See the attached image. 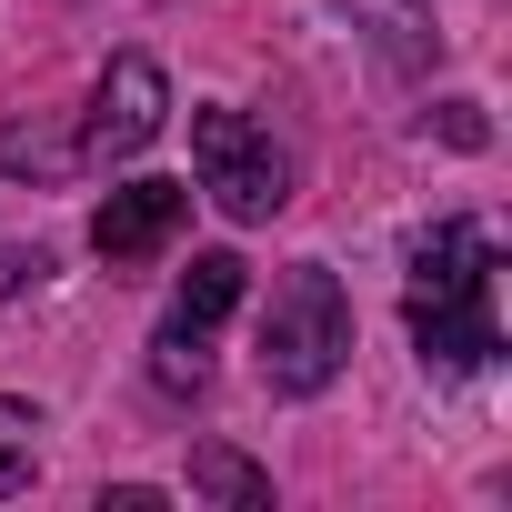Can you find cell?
<instances>
[{
	"label": "cell",
	"instance_id": "obj_1",
	"mask_svg": "<svg viewBox=\"0 0 512 512\" xmlns=\"http://www.w3.org/2000/svg\"><path fill=\"white\" fill-rule=\"evenodd\" d=\"M342 362H352V302L322 262H292L272 282V312H262V382L272 392H322Z\"/></svg>",
	"mask_w": 512,
	"mask_h": 512
},
{
	"label": "cell",
	"instance_id": "obj_2",
	"mask_svg": "<svg viewBox=\"0 0 512 512\" xmlns=\"http://www.w3.org/2000/svg\"><path fill=\"white\" fill-rule=\"evenodd\" d=\"M191 171L201 191L231 211V221H272L292 201V161L262 121H241V111H191Z\"/></svg>",
	"mask_w": 512,
	"mask_h": 512
},
{
	"label": "cell",
	"instance_id": "obj_3",
	"mask_svg": "<svg viewBox=\"0 0 512 512\" xmlns=\"http://www.w3.org/2000/svg\"><path fill=\"white\" fill-rule=\"evenodd\" d=\"M412 342H422L432 372H482L502 352L492 272H432V282H412Z\"/></svg>",
	"mask_w": 512,
	"mask_h": 512
},
{
	"label": "cell",
	"instance_id": "obj_4",
	"mask_svg": "<svg viewBox=\"0 0 512 512\" xmlns=\"http://www.w3.org/2000/svg\"><path fill=\"white\" fill-rule=\"evenodd\" d=\"M161 121H171V81H161V61H151V51H121V61L101 71V91H91L81 161H131V151L161 141Z\"/></svg>",
	"mask_w": 512,
	"mask_h": 512
},
{
	"label": "cell",
	"instance_id": "obj_5",
	"mask_svg": "<svg viewBox=\"0 0 512 512\" xmlns=\"http://www.w3.org/2000/svg\"><path fill=\"white\" fill-rule=\"evenodd\" d=\"M181 221H191V181H121L91 211V251L111 272H131V262H151V251L181 241Z\"/></svg>",
	"mask_w": 512,
	"mask_h": 512
},
{
	"label": "cell",
	"instance_id": "obj_6",
	"mask_svg": "<svg viewBox=\"0 0 512 512\" xmlns=\"http://www.w3.org/2000/svg\"><path fill=\"white\" fill-rule=\"evenodd\" d=\"M0 171H11V181H71V171H81V131H51V121L31 111V121L0 131Z\"/></svg>",
	"mask_w": 512,
	"mask_h": 512
},
{
	"label": "cell",
	"instance_id": "obj_7",
	"mask_svg": "<svg viewBox=\"0 0 512 512\" xmlns=\"http://www.w3.org/2000/svg\"><path fill=\"white\" fill-rule=\"evenodd\" d=\"M231 312H241V262H231V251H191V272H181V292H171V322L211 332V322H231Z\"/></svg>",
	"mask_w": 512,
	"mask_h": 512
},
{
	"label": "cell",
	"instance_id": "obj_8",
	"mask_svg": "<svg viewBox=\"0 0 512 512\" xmlns=\"http://www.w3.org/2000/svg\"><path fill=\"white\" fill-rule=\"evenodd\" d=\"M342 21H372V51L402 61V71H422V61L442 51V31L412 11V0H342Z\"/></svg>",
	"mask_w": 512,
	"mask_h": 512
},
{
	"label": "cell",
	"instance_id": "obj_9",
	"mask_svg": "<svg viewBox=\"0 0 512 512\" xmlns=\"http://www.w3.org/2000/svg\"><path fill=\"white\" fill-rule=\"evenodd\" d=\"M191 492H211V502H231V512H272V472L241 462L231 442H201V452H191Z\"/></svg>",
	"mask_w": 512,
	"mask_h": 512
},
{
	"label": "cell",
	"instance_id": "obj_10",
	"mask_svg": "<svg viewBox=\"0 0 512 512\" xmlns=\"http://www.w3.org/2000/svg\"><path fill=\"white\" fill-rule=\"evenodd\" d=\"M31 472H41V412L0 392V502L31 492Z\"/></svg>",
	"mask_w": 512,
	"mask_h": 512
},
{
	"label": "cell",
	"instance_id": "obj_11",
	"mask_svg": "<svg viewBox=\"0 0 512 512\" xmlns=\"http://www.w3.org/2000/svg\"><path fill=\"white\" fill-rule=\"evenodd\" d=\"M201 372H211V362H201V332L171 322V332L151 342V382H161V392H201Z\"/></svg>",
	"mask_w": 512,
	"mask_h": 512
},
{
	"label": "cell",
	"instance_id": "obj_12",
	"mask_svg": "<svg viewBox=\"0 0 512 512\" xmlns=\"http://www.w3.org/2000/svg\"><path fill=\"white\" fill-rule=\"evenodd\" d=\"M432 121H442V141H452V151H482V141H492V121H482V101H442Z\"/></svg>",
	"mask_w": 512,
	"mask_h": 512
},
{
	"label": "cell",
	"instance_id": "obj_13",
	"mask_svg": "<svg viewBox=\"0 0 512 512\" xmlns=\"http://www.w3.org/2000/svg\"><path fill=\"white\" fill-rule=\"evenodd\" d=\"M41 272H51L41 241H31V251H0V292H21V282H41Z\"/></svg>",
	"mask_w": 512,
	"mask_h": 512
}]
</instances>
